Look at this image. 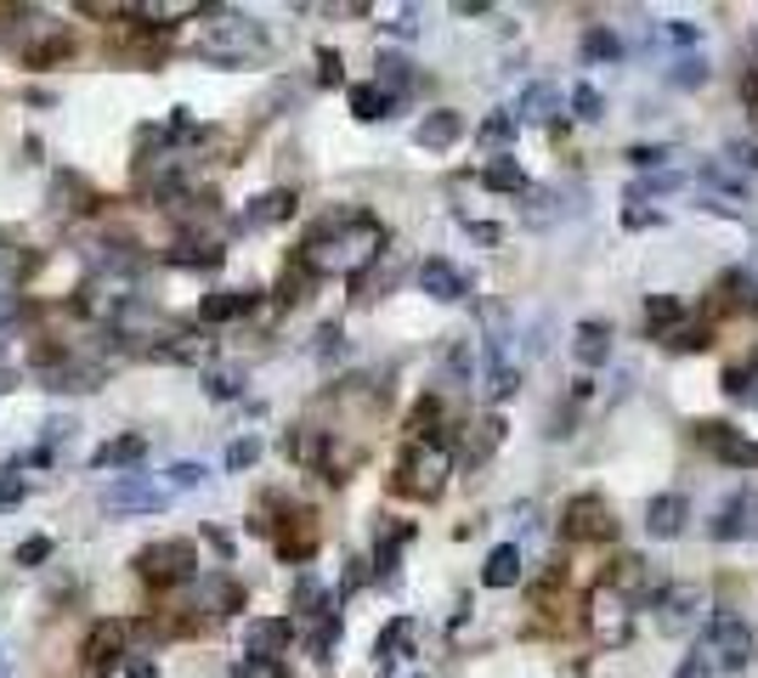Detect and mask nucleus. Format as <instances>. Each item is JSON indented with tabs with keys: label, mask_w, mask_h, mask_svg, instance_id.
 <instances>
[{
	"label": "nucleus",
	"mask_w": 758,
	"mask_h": 678,
	"mask_svg": "<svg viewBox=\"0 0 758 678\" xmlns=\"http://www.w3.org/2000/svg\"><path fill=\"white\" fill-rule=\"evenodd\" d=\"M379 250H386V226H379L368 210H346V215L317 221V232L301 244V261H306L317 277H323V272L351 277V272H362Z\"/></svg>",
	"instance_id": "nucleus-1"
},
{
	"label": "nucleus",
	"mask_w": 758,
	"mask_h": 678,
	"mask_svg": "<svg viewBox=\"0 0 758 678\" xmlns=\"http://www.w3.org/2000/svg\"><path fill=\"white\" fill-rule=\"evenodd\" d=\"M752 650H758V634H752V622H741L736 611H719L714 622H707L702 645H696V656L714 661V672H747Z\"/></svg>",
	"instance_id": "nucleus-2"
},
{
	"label": "nucleus",
	"mask_w": 758,
	"mask_h": 678,
	"mask_svg": "<svg viewBox=\"0 0 758 678\" xmlns=\"http://www.w3.org/2000/svg\"><path fill=\"white\" fill-rule=\"evenodd\" d=\"M261 52H266V29L255 18H239V12H227L221 23H210L199 34V57H210V63H244Z\"/></svg>",
	"instance_id": "nucleus-3"
},
{
	"label": "nucleus",
	"mask_w": 758,
	"mask_h": 678,
	"mask_svg": "<svg viewBox=\"0 0 758 678\" xmlns=\"http://www.w3.org/2000/svg\"><path fill=\"white\" fill-rule=\"evenodd\" d=\"M448 447L442 442H413L408 453H402V464H397V492H408V498H436L442 492V480H448Z\"/></svg>",
	"instance_id": "nucleus-4"
},
{
	"label": "nucleus",
	"mask_w": 758,
	"mask_h": 678,
	"mask_svg": "<svg viewBox=\"0 0 758 678\" xmlns=\"http://www.w3.org/2000/svg\"><path fill=\"white\" fill-rule=\"evenodd\" d=\"M136 571L148 583H181V576H199V549L187 538H165V543H148L136 554Z\"/></svg>",
	"instance_id": "nucleus-5"
},
{
	"label": "nucleus",
	"mask_w": 758,
	"mask_h": 678,
	"mask_svg": "<svg viewBox=\"0 0 758 678\" xmlns=\"http://www.w3.org/2000/svg\"><path fill=\"white\" fill-rule=\"evenodd\" d=\"M560 531H566L572 543H606V538H618V520H611V509H606L600 492H583V498L566 504Z\"/></svg>",
	"instance_id": "nucleus-6"
},
{
	"label": "nucleus",
	"mask_w": 758,
	"mask_h": 678,
	"mask_svg": "<svg viewBox=\"0 0 758 678\" xmlns=\"http://www.w3.org/2000/svg\"><path fill=\"white\" fill-rule=\"evenodd\" d=\"M696 435H702V447L714 453L719 464H730V469H758V442H747L741 430H730L725 419H707V424H696Z\"/></svg>",
	"instance_id": "nucleus-7"
},
{
	"label": "nucleus",
	"mask_w": 758,
	"mask_h": 678,
	"mask_svg": "<svg viewBox=\"0 0 758 678\" xmlns=\"http://www.w3.org/2000/svg\"><path fill=\"white\" fill-rule=\"evenodd\" d=\"M103 504H108L114 515H159V509L170 504V492L154 487L148 475H125V480H114V487L103 492Z\"/></svg>",
	"instance_id": "nucleus-8"
},
{
	"label": "nucleus",
	"mask_w": 758,
	"mask_h": 678,
	"mask_svg": "<svg viewBox=\"0 0 758 678\" xmlns=\"http://www.w3.org/2000/svg\"><path fill=\"white\" fill-rule=\"evenodd\" d=\"M80 667L85 678H114L125 667V650H119V622H97L80 645Z\"/></svg>",
	"instance_id": "nucleus-9"
},
{
	"label": "nucleus",
	"mask_w": 758,
	"mask_h": 678,
	"mask_svg": "<svg viewBox=\"0 0 758 678\" xmlns=\"http://www.w3.org/2000/svg\"><path fill=\"white\" fill-rule=\"evenodd\" d=\"M714 538H719V543L758 538V492H752V487H741V492L719 509V520H714Z\"/></svg>",
	"instance_id": "nucleus-10"
},
{
	"label": "nucleus",
	"mask_w": 758,
	"mask_h": 678,
	"mask_svg": "<svg viewBox=\"0 0 758 678\" xmlns=\"http://www.w3.org/2000/svg\"><path fill=\"white\" fill-rule=\"evenodd\" d=\"M419 288H424L431 300H442V306H453V300H464V295H470L464 272H459L453 261H442V255H431V261L419 266Z\"/></svg>",
	"instance_id": "nucleus-11"
},
{
	"label": "nucleus",
	"mask_w": 758,
	"mask_h": 678,
	"mask_svg": "<svg viewBox=\"0 0 758 678\" xmlns=\"http://www.w3.org/2000/svg\"><path fill=\"white\" fill-rule=\"evenodd\" d=\"M685 520H691V504H685L680 492H662V498H651V509H645V531H651V538H680Z\"/></svg>",
	"instance_id": "nucleus-12"
},
{
	"label": "nucleus",
	"mask_w": 758,
	"mask_h": 678,
	"mask_svg": "<svg viewBox=\"0 0 758 678\" xmlns=\"http://www.w3.org/2000/svg\"><path fill=\"white\" fill-rule=\"evenodd\" d=\"M199 600H204V611H215V616H239L244 605H250V594H244V583H232V576H199Z\"/></svg>",
	"instance_id": "nucleus-13"
},
{
	"label": "nucleus",
	"mask_w": 758,
	"mask_h": 678,
	"mask_svg": "<svg viewBox=\"0 0 758 678\" xmlns=\"http://www.w3.org/2000/svg\"><path fill=\"white\" fill-rule=\"evenodd\" d=\"M148 458V435H114V442H103L97 453H91V469H130V464H141Z\"/></svg>",
	"instance_id": "nucleus-14"
},
{
	"label": "nucleus",
	"mask_w": 758,
	"mask_h": 678,
	"mask_svg": "<svg viewBox=\"0 0 758 678\" xmlns=\"http://www.w3.org/2000/svg\"><path fill=\"white\" fill-rule=\"evenodd\" d=\"M289 215H295V192L289 187H272V192H261V199L239 215V226L255 232V226H272V221H289Z\"/></svg>",
	"instance_id": "nucleus-15"
},
{
	"label": "nucleus",
	"mask_w": 758,
	"mask_h": 678,
	"mask_svg": "<svg viewBox=\"0 0 758 678\" xmlns=\"http://www.w3.org/2000/svg\"><path fill=\"white\" fill-rule=\"evenodd\" d=\"M250 656H277V650H289V639H295V622L289 616H261V622H250Z\"/></svg>",
	"instance_id": "nucleus-16"
},
{
	"label": "nucleus",
	"mask_w": 758,
	"mask_h": 678,
	"mask_svg": "<svg viewBox=\"0 0 758 678\" xmlns=\"http://www.w3.org/2000/svg\"><path fill=\"white\" fill-rule=\"evenodd\" d=\"M464 136V119L453 114V108H436V114H424L419 119V130H413V141H419V148H453V141Z\"/></svg>",
	"instance_id": "nucleus-17"
},
{
	"label": "nucleus",
	"mask_w": 758,
	"mask_h": 678,
	"mask_svg": "<svg viewBox=\"0 0 758 678\" xmlns=\"http://www.w3.org/2000/svg\"><path fill=\"white\" fill-rule=\"evenodd\" d=\"M346 108L362 119V125H373V119H386L391 108H397V96L386 91V85H373V80H362V85H351L346 91Z\"/></svg>",
	"instance_id": "nucleus-18"
},
{
	"label": "nucleus",
	"mask_w": 758,
	"mask_h": 678,
	"mask_svg": "<svg viewBox=\"0 0 758 678\" xmlns=\"http://www.w3.org/2000/svg\"><path fill=\"white\" fill-rule=\"evenodd\" d=\"M255 306V288H215V295L199 306V317L215 328V322H232V317H244Z\"/></svg>",
	"instance_id": "nucleus-19"
},
{
	"label": "nucleus",
	"mask_w": 758,
	"mask_h": 678,
	"mask_svg": "<svg viewBox=\"0 0 758 678\" xmlns=\"http://www.w3.org/2000/svg\"><path fill=\"white\" fill-rule=\"evenodd\" d=\"M572 357H578L583 368H600V362L611 357V333H606V322H578V333H572Z\"/></svg>",
	"instance_id": "nucleus-20"
},
{
	"label": "nucleus",
	"mask_w": 758,
	"mask_h": 678,
	"mask_svg": "<svg viewBox=\"0 0 758 678\" xmlns=\"http://www.w3.org/2000/svg\"><path fill=\"white\" fill-rule=\"evenodd\" d=\"M482 583H487V589H515V583H520V549H515V543H498V549L487 554Z\"/></svg>",
	"instance_id": "nucleus-21"
},
{
	"label": "nucleus",
	"mask_w": 758,
	"mask_h": 678,
	"mask_svg": "<svg viewBox=\"0 0 758 678\" xmlns=\"http://www.w3.org/2000/svg\"><path fill=\"white\" fill-rule=\"evenodd\" d=\"M719 391H725L736 407H758V362H736V368H725Z\"/></svg>",
	"instance_id": "nucleus-22"
},
{
	"label": "nucleus",
	"mask_w": 758,
	"mask_h": 678,
	"mask_svg": "<svg viewBox=\"0 0 758 678\" xmlns=\"http://www.w3.org/2000/svg\"><path fill=\"white\" fill-rule=\"evenodd\" d=\"M165 362H210V351H215V339L210 333H176V339H165V346H154Z\"/></svg>",
	"instance_id": "nucleus-23"
},
{
	"label": "nucleus",
	"mask_w": 758,
	"mask_h": 678,
	"mask_svg": "<svg viewBox=\"0 0 758 678\" xmlns=\"http://www.w3.org/2000/svg\"><path fill=\"white\" fill-rule=\"evenodd\" d=\"M685 187V176L680 170H656V176H640L634 187H629V204H645V199H668V192H680Z\"/></svg>",
	"instance_id": "nucleus-24"
},
{
	"label": "nucleus",
	"mask_w": 758,
	"mask_h": 678,
	"mask_svg": "<svg viewBox=\"0 0 758 678\" xmlns=\"http://www.w3.org/2000/svg\"><path fill=\"white\" fill-rule=\"evenodd\" d=\"M373 85H386L391 96H402V91L413 85V63H408L402 52H379V74H373Z\"/></svg>",
	"instance_id": "nucleus-25"
},
{
	"label": "nucleus",
	"mask_w": 758,
	"mask_h": 678,
	"mask_svg": "<svg viewBox=\"0 0 758 678\" xmlns=\"http://www.w3.org/2000/svg\"><path fill=\"white\" fill-rule=\"evenodd\" d=\"M482 187H487V192H527V170H520L515 159H493V165L482 170Z\"/></svg>",
	"instance_id": "nucleus-26"
},
{
	"label": "nucleus",
	"mask_w": 758,
	"mask_h": 678,
	"mask_svg": "<svg viewBox=\"0 0 758 678\" xmlns=\"http://www.w3.org/2000/svg\"><path fill=\"white\" fill-rule=\"evenodd\" d=\"M680 317H685V306H680L674 295H651V306H645V322H651V333H656V339H668V333L680 328Z\"/></svg>",
	"instance_id": "nucleus-27"
},
{
	"label": "nucleus",
	"mask_w": 758,
	"mask_h": 678,
	"mask_svg": "<svg viewBox=\"0 0 758 678\" xmlns=\"http://www.w3.org/2000/svg\"><path fill=\"white\" fill-rule=\"evenodd\" d=\"M555 108H560L555 85H527V91H520V108H515V119H555Z\"/></svg>",
	"instance_id": "nucleus-28"
},
{
	"label": "nucleus",
	"mask_w": 758,
	"mask_h": 678,
	"mask_svg": "<svg viewBox=\"0 0 758 678\" xmlns=\"http://www.w3.org/2000/svg\"><path fill=\"white\" fill-rule=\"evenodd\" d=\"M312 549H317V520H312V515H301V526L277 538V554H283V560H306Z\"/></svg>",
	"instance_id": "nucleus-29"
},
{
	"label": "nucleus",
	"mask_w": 758,
	"mask_h": 678,
	"mask_svg": "<svg viewBox=\"0 0 758 678\" xmlns=\"http://www.w3.org/2000/svg\"><path fill=\"white\" fill-rule=\"evenodd\" d=\"M165 261L170 266H221L227 250L221 244H176V250H165Z\"/></svg>",
	"instance_id": "nucleus-30"
},
{
	"label": "nucleus",
	"mask_w": 758,
	"mask_h": 678,
	"mask_svg": "<svg viewBox=\"0 0 758 678\" xmlns=\"http://www.w3.org/2000/svg\"><path fill=\"white\" fill-rule=\"evenodd\" d=\"M442 402L436 396H424L419 407H413V419H408V430H413V442H442Z\"/></svg>",
	"instance_id": "nucleus-31"
},
{
	"label": "nucleus",
	"mask_w": 758,
	"mask_h": 678,
	"mask_svg": "<svg viewBox=\"0 0 758 678\" xmlns=\"http://www.w3.org/2000/svg\"><path fill=\"white\" fill-rule=\"evenodd\" d=\"M408 634H413V622H408V616H397V622L386 627V634H379V645H373V661H379V672H386V667L397 661V650L408 645Z\"/></svg>",
	"instance_id": "nucleus-32"
},
{
	"label": "nucleus",
	"mask_w": 758,
	"mask_h": 678,
	"mask_svg": "<svg viewBox=\"0 0 758 678\" xmlns=\"http://www.w3.org/2000/svg\"><path fill=\"white\" fill-rule=\"evenodd\" d=\"M498 442H504V419L493 413V419H482V424H476V435H470V447H464V458H470V464H482V458H487V453H493Z\"/></svg>",
	"instance_id": "nucleus-33"
},
{
	"label": "nucleus",
	"mask_w": 758,
	"mask_h": 678,
	"mask_svg": "<svg viewBox=\"0 0 758 678\" xmlns=\"http://www.w3.org/2000/svg\"><path fill=\"white\" fill-rule=\"evenodd\" d=\"M702 605V594L696 589H668V594H662V611H668V616H662V627H685V616Z\"/></svg>",
	"instance_id": "nucleus-34"
},
{
	"label": "nucleus",
	"mask_w": 758,
	"mask_h": 678,
	"mask_svg": "<svg viewBox=\"0 0 758 678\" xmlns=\"http://www.w3.org/2000/svg\"><path fill=\"white\" fill-rule=\"evenodd\" d=\"M232 678H289V667L277 656H239L232 661Z\"/></svg>",
	"instance_id": "nucleus-35"
},
{
	"label": "nucleus",
	"mask_w": 758,
	"mask_h": 678,
	"mask_svg": "<svg viewBox=\"0 0 758 678\" xmlns=\"http://www.w3.org/2000/svg\"><path fill=\"white\" fill-rule=\"evenodd\" d=\"M515 114H487L482 119V148H509V141H515Z\"/></svg>",
	"instance_id": "nucleus-36"
},
{
	"label": "nucleus",
	"mask_w": 758,
	"mask_h": 678,
	"mask_svg": "<svg viewBox=\"0 0 758 678\" xmlns=\"http://www.w3.org/2000/svg\"><path fill=\"white\" fill-rule=\"evenodd\" d=\"M306 645H312V656H317V661L335 656V645H340V616H323V622L312 627V639H306Z\"/></svg>",
	"instance_id": "nucleus-37"
},
{
	"label": "nucleus",
	"mask_w": 758,
	"mask_h": 678,
	"mask_svg": "<svg viewBox=\"0 0 758 678\" xmlns=\"http://www.w3.org/2000/svg\"><path fill=\"white\" fill-rule=\"evenodd\" d=\"M283 453H295L301 464H317V458H323V435H317V430H295L289 442H283Z\"/></svg>",
	"instance_id": "nucleus-38"
},
{
	"label": "nucleus",
	"mask_w": 758,
	"mask_h": 678,
	"mask_svg": "<svg viewBox=\"0 0 758 678\" xmlns=\"http://www.w3.org/2000/svg\"><path fill=\"white\" fill-rule=\"evenodd\" d=\"M583 57H623V40L611 29H589L583 34Z\"/></svg>",
	"instance_id": "nucleus-39"
},
{
	"label": "nucleus",
	"mask_w": 758,
	"mask_h": 678,
	"mask_svg": "<svg viewBox=\"0 0 758 678\" xmlns=\"http://www.w3.org/2000/svg\"><path fill=\"white\" fill-rule=\"evenodd\" d=\"M572 108H578V119H606V96L594 85H572Z\"/></svg>",
	"instance_id": "nucleus-40"
},
{
	"label": "nucleus",
	"mask_w": 758,
	"mask_h": 678,
	"mask_svg": "<svg viewBox=\"0 0 758 678\" xmlns=\"http://www.w3.org/2000/svg\"><path fill=\"white\" fill-rule=\"evenodd\" d=\"M255 458H261V442H255V435H239V442L227 447V469H250Z\"/></svg>",
	"instance_id": "nucleus-41"
},
{
	"label": "nucleus",
	"mask_w": 758,
	"mask_h": 678,
	"mask_svg": "<svg viewBox=\"0 0 758 678\" xmlns=\"http://www.w3.org/2000/svg\"><path fill=\"white\" fill-rule=\"evenodd\" d=\"M317 68H323V85H340L346 80V63H340L335 45H323V52H317Z\"/></svg>",
	"instance_id": "nucleus-42"
},
{
	"label": "nucleus",
	"mask_w": 758,
	"mask_h": 678,
	"mask_svg": "<svg viewBox=\"0 0 758 678\" xmlns=\"http://www.w3.org/2000/svg\"><path fill=\"white\" fill-rule=\"evenodd\" d=\"M668 148H629V165H640V170H668Z\"/></svg>",
	"instance_id": "nucleus-43"
},
{
	"label": "nucleus",
	"mask_w": 758,
	"mask_h": 678,
	"mask_svg": "<svg viewBox=\"0 0 758 678\" xmlns=\"http://www.w3.org/2000/svg\"><path fill=\"white\" fill-rule=\"evenodd\" d=\"M29 498V487H23V480L18 475H0V515H7V509H18Z\"/></svg>",
	"instance_id": "nucleus-44"
},
{
	"label": "nucleus",
	"mask_w": 758,
	"mask_h": 678,
	"mask_svg": "<svg viewBox=\"0 0 758 678\" xmlns=\"http://www.w3.org/2000/svg\"><path fill=\"white\" fill-rule=\"evenodd\" d=\"M40 560H52V538H29V543H18V565H40Z\"/></svg>",
	"instance_id": "nucleus-45"
},
{
	"label": "nucleus",
	"mask_w": 758,
	"mask_h": 678,
	"mask_svg": "<svg viewBox=\"0 0 758 678\" xmlns=\"http://www.w3.org/2000/svg\"><path fill=\"white\" fill-rule=\"evenodd\" d=\"M239 391H244V384H239V373H210V396H215V402H232Z\"/></svg>",
	"instance_id": "nucleus-46"
},
{
	"label": "nucleus",
	"mask_w": 758,
	"mask_h": 678,
	"mask_svg": "<svg viewBox=\"0 0 758 678\" xmlns=\"http://www.w3.org/2000/svg\"><path fill=\"white\" fill-rule=\"evenodd\" d=\"M57 57H69V40H63V34H57V40H45L40 52H29V63H34V68H45V63H57Z\"/></svg>",
	"instance_id": "nucleus-47"
},
{
	"label": "nucleus",
	"mask_w": 758,
	"mask_h": 678,
	"mask_svg": "<svg viewBox=\"0 0 758 678\" xmlns=\"http://www.w3.org/2000/svg\"><path fill=\"white\" fill-rule=\"evenodd\" d=\"M656 221H662V215H656V210H645V204H634V210L623 215V226H629V232H645V226H656Z\"/></svg>",
	"instance_id": "nucleus-48"
},
{
	"label": "nucleus",
	"mask_w": 758,
	"mask_h": 678,
	"mask_svg": "<svg viewBox=\"0 0 758 678\" xmlns=\"http://www.w3.org/2000/svg\"><path fill=\"white\" fill-rule=\"evenodd\" d=\"M170 480H176V487H199V480H204V464H176Z\"/></svg>",
	"instance_id": "nucleus-49"
},
{
	"label": "nucleus",
	"mask_w": 758,
	"mask_h": 678,
	"mask_svg": "<svg viewBox=\"0 0 758 678\" xmlns=\"http://www.w3.org/2000/svg\"><path fill=\"white\" fill-rule=\"evenodd\" d=\"M674 678H714V661H707V656H691V661H680Z\"/></svg>",
	"instance_id": "nucleus-50"
},
{
	"label": "nucleus",
	"mask_w": 758,
	"mask_h": 678,
	"mask_svg": "<svg viewBox=\"0 0 758 678\" xmlns=\"http://www.w3.org/2000/svg\"><path fill=\"white\" fill-rule=\"evenodd\" d=\"M464 232L476 237V244H498V237H504V232H498L493 221H464Z\"/></svg>",
	"instance_id": "nucleus-51"
},
{
	"label": "nucleus",
	"mask_w": 758,
	"mask_h": 678,
	"mask_svg": "<svg viewBox=\"0 0 758 678\" xmlns=\"http://www.w3.org/2000/svg\"><path fill=\"white\" fill-rule=\"evenodd\" d=\"M730 159H736L741 170H758V141H736V148H730Z\"/></svg>",
	"instance_id": "nucleus-52"
},
{
	"label": "nucleus",
	"mask_w": 758,
	"mask_h": 678,
	"mask_svg": "<svg viewBox=\"0 0 758 678\" xmlns=\"http://www.w3.org/2000/svg\"><path fill=\"white\" fill-rule=\"evenodd\" d=\"M702 74H707V68H702V63H696V57H685V63H680V68H674V85H696V80H702Z\"/></svg>",
	"instance_id": "nucleus-53"
},
{
	"label": "nucleus",
	"mask_w": 758,
	"mask_h": 678,
	"mask_svg": "<svg viewBox=\"0 0 758 678\" xmlns=\"http://www.w3.org/2000/svg\"><path fill=\"white\" fill-rule=\"evenodd\" d=\"M125 678H159V667L148 656H136V661H125Z\"/></svg>",
	"instance_id": "nucleus-54"
},
{
	"label": "nucleus",
	"mask_w": 758,
	"mask_h": 678,
	"mask_svg": "<svg viewBox=\"0 0 758 678\" xmlns=\"http://www.w3.org/2000/svg\"><path fill=\"white\" fill-rule=\"evenodd\" d=\"M741 96H747V108H752V119H758V63H752V74H747V85H741Z\"/></svg>",
	"instance_id": "nucleus-55"
},
{
	"label": "nucleus",
	"mask_w": 758,
	"mask_h": 678,
	"mask_svg": "<svg viewBox=\"0 0 758 678\" xmlns=\"http://www.w3.org/2000/svg\"><path fill=\"white\" fill-rule=\"evenodd\" d=\"M391 34H402V40H408V34H419V18H413V12H402V18L391 23Z\"/></svg>",
	"instance_id": "nucleus-56"
},
{
	"label": "nucleus",
	"mask_w": 758,
	"mask_h": 678,
	"mask_svg": "<svg viewBox=\"0 0 758 678\" xmlns=\"http://www.w3.org/2000/svg\"><path fill=\"white\" fill-rule=\"evenodd\" d=\"M668 34H674L680 45H691V40H696V29H691V23H668Z\"/></svg>",
	"instance_id": "nucleus-57"
},
{
	"label": "nucleus",
	"mask_w": 758,
	"mask_h": 678,
	"mask_svg": "<svg viewBox=\"0 0 758 678\" xmlns=\"http://www.w3.org/2000/svg\"><path fill=\"white\" fill-rule=\"evenodd\" d=\"M7 379H12V373H7V368H0V391H7Z\"/></svg>",
	"instance_id": "nucleus-58"
},
{
	"label": "nucleus",
	"mask_w": 758,
	"mask_h": 678,
	"mask_svg": "<svg viewBox=\"0 0 758 678\" xmlns=\"http://www.w3.org/2000/svg\"><path fill=\"white\" fill-rule=\"evenodd\" d=\"M0 678H7V661H0Z\"/></svg>",
	"instance_id": "nucleus-59"
}]
</instances>
